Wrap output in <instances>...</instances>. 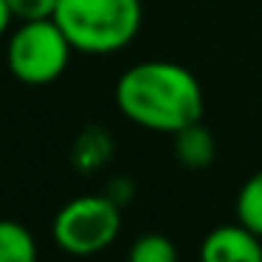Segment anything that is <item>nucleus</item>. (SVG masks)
<instances>
[{"instance_id":"obj_1","label":"nucleus","mask_w":262,"mask_h":262,"mask_svg":"<svg viewBox=\"0 0 262 262\" xmlns=\"http://www.w3.org/2000/svg\"><path fill=\"white\" fill-rule=\"evenodd\" d=\"M116 104L136 127L175 136L203 119V88L183 65L147 59L119 76Z\"/></svg>"},{"instance_id":"obj_2","label":"nucleus","mask_w":262,"mask_h":262,"mask_svg":"<svg viewBox=\"0 0 262 262\" xmlns=\"http://www.w3.org/2000/svg\"><path fill=\"white\" fill-rule=\"evenodd\" d=\"M141 0H59L54 20L74 51L116 54L141 29Z\"/></svg>"},{"instance_id":"obj_3","label":"nucleus","mask_w":262,"mask_h":262,"mask_svg":"<svg viewBox=\"0 0 262 262\" xmlns=\"http://www.w3.org/2000/svg\"><path fill=\"white\" fill-rule=\"evenodd\" d=\"M71 40L54 17L26 20L12 31L6 48V62L14 79L23 85H51L65 74L71 62Z\"/></svg>"},{"instance_id":"obj_4","label":"nucleus","mask_w":262,"mask_h":262,"mask_svg":"<svg viewBox=\"0 0 262 262\" xmlns=\"http://www.w3.org/2000/svg\"><path fill=\"white\" fill-rule=\"evenodd\" d=\"M54 243L71 256H93L121 231V206L110 194H79L54 217Z\"/></svg>"},{"instance_id":"obj_5","label":"nucleus","mask_w":262,"mask_h":262,"mask_svg":"<svg viewBox=\"0 0 262 262\" xmlns=\"http://www.w3.org/2000/svg\"><path fill=\"white\" fill-rule=\"evenodd\" d=\"M200 262H262V237L243 223L217 226L200 243Z\"/></svg>"},{"instance_id":"obj_6","label":"nucleus","mask_w":262,"mask_h":262,"mask_svg":"<svg viewBox=\"0 0 262 262\" xmlns=\"http://www.w3.org/2000/svg\"><path fill=\"white\" fill-rule=\"evenodd\" d=\"M175 155L189 169H203L214 158V138L203 124H189L181 133H175Z\"/></svg>"},{"instance_id":"obj_7","label":"nucleus","mask_w":262,"mask_h":262,"mask_svg":"<svg viewBox=\"0 0 262 262\" xmlns=\"http://www.w3.org/2000/svg\"><path fill=\"white\" fill-rule=\"evenodd\" d=\"M0 262H37V243L17 220H0Z\"/></svg>"},{"instance_id":"obj_8","label":"nucleus","mask_w":262,"mask_h":262,"mask_svg":"<svg viewBox=\"0 0 262 262\" xmlns=\"http://www.w3.org/2000/svg\"><path fill=\"white\" fill-rule=\"evenodd\" d=\"M110 152H113L110 136L104 130H99V127H91V130H85L79 138H76L74 164L79 166L82 172H91V169H99V166L107 164Z\"/></svg>"},{"instance_id":"obj_9","label":"nucleus","mask_w":262,"mask_h":262,"mask_svg":"<svg viewBox=\"0 0 262 262\" xmlns=\"http://www.w3.org/2000/svg\"><path fill=\"white\" fill-rule=\"evenodd\" d=\"M237 223L262 237V169L243 183L237 194Z\"/></svg>"},{"instance_id":"obj_10","label":"nucleus","mask_w":262,"mask_h":262,"mask_svg":"<svg viewBox=\"0 0 262 262\" xmlns=\"http://www.w3.org/2000/svg\"><path fill=\"white\" fill-rule=\"evenodd\" d=\"M127 262H178V248L164 234H144L133 243Z\"/></svg>"},{"instance_id":"obj_11","label":"nucleus","mask_w":262,"mask_h":262,"mask_svg":"<svg viewBox=\"0 0 262 262\" xmlns=\"http://www.w3.org/2000/svg\"><path fill=\"white\" fill-rule=\"evenodd\" d=\"M12 14L26 23V20H48L57 14V3L59 0H6Z\"/></svg>"},{"instance_id":"obj_12","label":"nucleus","mask_w":262,"mask_h":262,"mask_svg":"<svg viewBox=\"0 0 262 262\" xmlns=\"http://www.w3.org/2000/svg\"><path fill=\"white\" fill-rule=\"evenodd\" d=\"M12 20H14V14H12V9H9V3H6V0H0V37L9 31Z\"/></svg>"}]
</instances>
